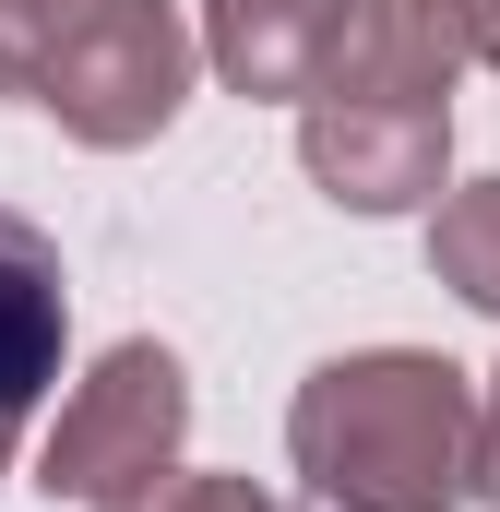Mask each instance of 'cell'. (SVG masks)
Returning a JSON list of instances; mask_svg holds the SVG:
<instances>
[{
    "instance_id": "obj_6",
    "label": "cell",
    "mask_w": 500,
    "mask_h": 512,
    "mask_svg": "<svg viewBox=\"0 0 500 512\" xmlns=\"http://www.w3.org/2000/svg\"><path fill=\"white\" fill-rule=\"evenodd\" d=\"M346 24H358V0H203V48H215V72H227L239 96H286V108L334 72Z\"/></svg>"
},
{
    "instance_id": "obj_7",
    "label": "cell",
    "mask_w": 500,
    "mask_h": 512,
    "mask_svg": "<svg viewBox=\"0 0 500 512\" xmlns=\"http://www.w3.org/2000/svg\"><path fill=\"white\" fill-rule=\"evenodd\" d=\"M346 48H370L393 72H429V84H465L477 60H500V0H358Z\"/></svg>"
},
{
    "instance_id": "obj_10",
    "label": "cell",
    "mask_w": 500,
    "mask_h": 512,
    "mask_svg": "<svg viewBox=\"0 0 500 512\" xmlns=\"http://www.w3.org/2000/svg\"><path fill=\"white\" fill-rule=\"evenodd\" d=\"M465 489H477V501H500V370L477 382V429H465Z\"/></svg>"
},
{
    "instance_id": "obj_2",
    "label": "cell",
    "mask_w": 500,
    "mask_h": 512,
    "mask_svg": "<svg viewBox=\"0 0 500 512\" xmlns=\"http://www.w3.org/2000/svg\"><path fill=\"white\" fill-rule=\"evenodd\" d=\"M0 96L131 155L191 108V24L167 0H0Z\"/></svg>"
},
{
    "instance_id": "obj_4",
    "label": "cell",
    "mask_w": 500,
    "mask_h": 512,
    "mask_svg": "<svg viewBox=\"0 0 500 512\" xmlns=\"http://www.w3.org/2000/svg\"><path fill=\"white\" fill-rule=\"evenodd\" d=\"M179 429H191V370L167 358V346H108L72 405H60V429H48V453H36V489L48 501H131L143 477H167L179 465Z\"/></svg>"
},
{
    "instance_id": "obj_3",
    "label": "cell",
    "mask_w": 500,
    "mask_h": 512,
    "mask_svg": "<svg viewBox=\"0 0 500 512\" xmlns=\"http://www.w3.org/2000/svg\"><path fill=\"white\" fill-rule=\"evenodd\" d=\"M298 155L346 215H405L453 167V84L393 72L370 48H334V72L298 96Z\"/></svg>"
},
{
    "instance_id": "obj_11",
    "label": "cell",
    "mask_w": 500,
    "mask_h": 512,
    "mask_svg": "<svg viewBox=\"0 0 500 512\" xmlns=\"http://www.w3.org/2000/svg\"><path fill=\"white\" fill-rule=\"evenodd\" d=\"M0 477H12V453H0Z\"/></svg>"
},
{
    "instance_id": "obj_8",
    "label": "cell",
    "mask_w": 500,
    "mask_h": 512,
    "mask_svg": "<svg viewBox=\"0 0 500 512\" xmlns=\"http://www.w3.org/2000/svg\"><path fill=\"white\" fill-rule=\"evenodd\" d=\"M429 274H441L465 310H489V322H500V179L441 191V215H429Z\"/></svg>"
},
{
    "instance_id": "obj_9",
    "label": "cell",
    "mask_w": 500,
    "mask_h": 512,
    "mask_svg": "<svg viewBox=\"0 0 500 512\" xmlns=\"http://www.w3.org/2000/svg\"><path fill=\"white\" fill-rule=\"evenodd\" d=\"M96 512H286V501H262L250 477H179V465H167V477H143L131 501H96Z\"/></svg>"
},
{
    "instance_id": "obj_1",
    "label": "cell",
    "mask_w": 500,
    "mask_h": 512,
    "mask_svg": "<svg viewBox=\"0 0 500 512\" xmlns=\"http://www.w3.org/2000/svg\"><path fill=\"white\" fill-rule=\"evenodd\" d=\"M465 429H477V382L429 346L322 358L286 405V453L322 512H453L465 501Z\"/></svg>"
},
{
    "instance_id": "obj_5",
    "label": "cell",
    "mask_w": 500,
    "mask_h": 512,
    "mask_svg": "<svg viewBox=\"0 0 500 512\" xmlns=\"http://www.w3.org/2000/svg\"><path fill=\"white\" fill-rule=\"evenodd\" d=\"M60 334H72V286H60V239L36 215L0 203V453L24 441L36 393L60 382Z\"/></svg>"
}]
</instances>
